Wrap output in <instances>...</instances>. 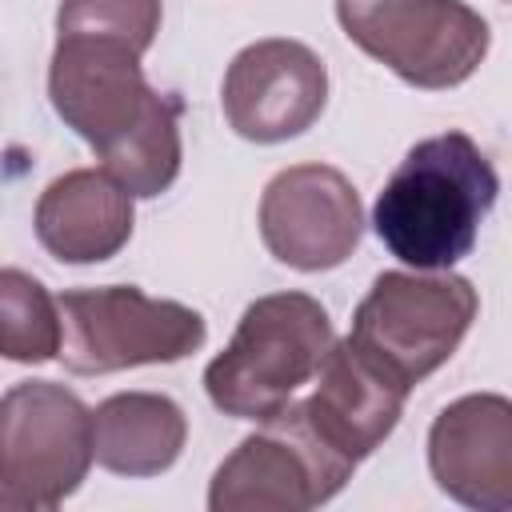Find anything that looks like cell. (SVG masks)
Here are the masks:
<instances>
[{
    "label": "cell",
    "instance_id": "cell-10",
    "mask_svg": "<svg viewBox=\"0 0 512 512\" xmlns=\"http://www.w3.org/2000/svg\"><path fill=\"white\" fill-rule=\"evenodd\" d=\"M224 120L252 144H280L308 132L328 104L324 60L288 36L240 48L220 84Z\"/></svg>",
    "mask_w": 512,
    "mask_h": 512
},
{
    "label": "cell",
    "instance_id": "cell-6",
    "mask_svg": "<svg viewBox=\"0 0 512 512\" xmlns=\"http://www.w3.org/2000/svg\"><path fill=\"white\" fill-rule=\"evenodd\" d=\"M92 468V408L56 380L0 396V508H56Z\"/></svg>",
    "mask_w": 512,
    "mask_h": 512
},
{
    "label": "cell",
    "instance_id": "cell-9",
    "mask_svg": "<svg viewBox=\"0 0 512 512\" xmlns=\"http://www.w3.org/2000/svg\"><path fill=\"white\" fill-rule=\"evenodd\" d=\"M260 240L296 272L340 268L364 236V204L356 184L332 164H292L264 184Z\"/></svg>",
    "mask_w": 512,
    "mask_h": 512
},
{
    "label": "cell",
    "instance_id": "cell-5",
    "mask_svg": "<svg viewBox=\"0 0 512 512\" xmlns=\"http://www.w3.org/2000/svg\"><path fill=\"white\" fill-rule=\"evenodd\" d=\"M480 312L472 280L440 272H380L352 316V340L408 388L452 360Z\"/></svg>",
    "mask_w": 512,
    "mask_h": 512
},
{
    "label": "cell",
    "instance_id": "cell-8",
    "mask_svg": "<svg viewBox=\"0 0 512 512\" xmlns=\"http://www.w3.org/2000/svg\"><path fill=\"white\" fill-rule=\"evenodd\" d=\"M356 464L332 452L308 424L300 404H284L252 436L236 444L232 456L212 472L208 508L212 512H308L328 504Z\"/></svg>",
    "mask_w": 512,
    "mask_h": 512
},
{
    "label": "cell",
    "instance_id": "cell-15",
    "mask_svg": "<svg viewBox=\"0 0 512 512\" xmlns=\"http://www.w3.org/2000/svg\"><path fill=\"white\" fill-rule=\"evenodd\" d=\"M60 304L24 268H0V356L12 364H48L60 356Z\"/></svg>",
    "mask_w": 512,
    "mask_h": 512
},
{
    "label": "cell",
    "instance_id": "cell-3",
    "mask_svg": "<svg viewBox=\"0 0 512 512\" xmlns=\"http://www.w3.org/2000/svg\"><path fill=\"white\" fill-rule=\"evenodd\" d=\"M332 320L308 292H272L244 308L224 352L204 368L208 400L236 420H268L320 368Z\"/></svg>",
    "mask_w": 512,
    "mask_h": 512
},
{
    "label": "cell",
    "instance_id": "cell-4",
    "mask_svg": "<svg viewBox=\"0 0 512 512\" xmlns=\"http://www.w3.org/2000/svg\"><path fill=\"white\" fill-rule=\"evenodd\" d=\"M60 304V364L76 376H104L140 364H176L204 348L208 324L180 300H160L136 284L72 288Z\"/></svg>",
    "mask_w": 512,
    "mask_h": 512
},
{
    "label": "cell",
    "instance_id": "cell-12",
    "mask_svg": "<svg viewBox=\"0 0 512 512\" xmlns=\"http://www.w3.org/2000/svg\"><path fill=\"white\" fill-rule=\"evenodd\" d=\"M408 392L412 388L404 380H396L352 336H344L324 352L316 388L308 400H300V408L332 452L360 464L396 432Z\"/></svg>",
    "mask_w": 512,
    "mask_h": 512
},
{
    "label": "cell",
    "instance_id": "cell-2",
    "mask_svg": "<svg viewBox=\"0 0 512 512\" xmlns=\"http://www.w3.org/2000/svg\"><path fill=\"white\" fill-rule=\"evenodd\" d=\"M500 176L488 152L460 128L416 140L384 180L372 228L408 268L440 272L460 264L496 208Z\"/></svg>",
    "mask_w": 512,
    "mask_h": 512
},
{
    "label": "cell",
    "instance_id": "cell-11",
    "mask_svg": "<svg viewBox=\"0 0 512 512\" xmlns=\"http://www.w3.org/2000/svg\"><path fill=\"white\" fill-rule=\"evenodd\" d=\"M428 472L444 496L476 512L512 508V400L468 392L428 428Z\"/></svg>",
    "mask_w": 512,
    "mask_h": 512
},
{
    "label": "cell",
    "instance_id": "cell-16",
    "mask_svg": "<svg viewBox=\"0 0 512 512\" xmlns=\"http://www.w3.org/2000/svg\"><path fill=\"white\" fill-rule=\"evenodd\" d=\"M164 0H60L56 36L112 40L132 52H148L160 32Z\"/></svg>",
    "mask_w": 512,
    "mask_h": 512
},
{
    "label": "cell",
    "instance_id": "cell-13",
    "mask_svg": "<svg viewBox=\"0 0 512 512\" xmlns=\"http://www.w3.org/2000/svg\"><path fill=\"white\" fill-rule=\"evenodd\" d=\"M132 192L104 168H72L36 200V240L60 264L112 260L132 240Z\"/></svg>",
    "mask_w": 512,
    "mask_h": 512
},
{
    "label": "cell",
    "instance_id": "cell-1",
    "mask_svg": "<svg viewBox=\"0 0 512 512\" xmlns=\"http://www.w3.org/2000/svg\"><path fill=\"white\" fill-rule=\"evenodd\" d=\"M48 96L56 116L132 196L152 200L172 188L184 160L180 100L148 84L140 52L112 40L56 36Z\"/></svg>",
    "mask_w": 512,
    "mask_h": 512
},
{
    "label": "cell",
    "instance_id": "cell-14",
    "mask_svg": "<svg viewBox=\"0 0 512 512\" xmlns=\"http://www.w3.org/2000/svg\"><path fill=\"white\" fill-rule=\"evenodd\" d=\"M188 440L184 408L164 392H116L92 408V460L116 476L168 472Z\"/></svg>",
    "mask_w": 512,
    "mask_h": 512
},
{
    "label": "cell",
    "instance_id": "cell-7",
    "mask_svg": "<svg viewBox=\"0 0 512 512\" xmlns=\"http://www.w3.org/2000/svg\"><path fill=\"white\" fill-rule=\"evenodd\" d=\"M344 36L404 84H464L492 48L488 20L464 0H336Z\"/></svg>",
    "mask_w": 512,
    "mask_h": 512
}]
</instances>
